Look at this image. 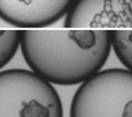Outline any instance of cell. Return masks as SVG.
I'll list each match as a JSON object with an SVG mask.
<instances>
[{"mask_svg":"<svg viewBox=\"0 0 132 117\" xmlns=\"http://www.w3.org/2000/svg\"><path fill=\"white\" fill-rule=\"evenodd\" d=\"M69 117H132V71L103 69L81 83Z\"/></svg>","mask_w":132,"mask_h":117,"instance_id":"cell-3","label":"cell"},{"mask_svg":"<svg viewBox=\"0 0 132 117\" xmlns=\"http://www.w3.org/2000/svg\"><path fill=\"white\" fill-rule=\"evenodd\" d=\"M111 45L120 62L132 71V29L111 30Z\"/></svg>","mask_w":132,"mask_h":117,"instance_id":"cell-6","label":"cell"},{"mask_svg":"<svg viewBox=\"0 0 132 117\" xmlns=\"http://www.w3.org/2000/svg\"><path fill=\"white\" fill-rule=\"evenodd\" d=\"M22 55L32 71L55 85L81 84L102 70L111 45V30L22 29Z\"/></svg>","mask_w":132,"mask_h":117,"instance_id":"cell-1","label":"cell"},{"mask_svg":"<svg viewBox=\"0 0 132 117\" xmlns=\"http://www.w3.org/2000/svg\"><path fill=\"white\" fill-rule=\"evenodd\" d=\"M74 0H0V18L22 29L47 27L66 16Z\"/></svg>","mask_w":132,"mask_h":117,"instance_id":"cell-5","label":"cell"},{"mask_svg":"<svg viewBox=\"0 0 132 117\" xmlns=\"http://www.w3.org/2000/svg\"><path fill=\"white\" fill-rule=\"evenodd\" d=\"M65 28L132 29V0H74Z\"/></svg>","mask_w":132,"mask_h":117,"instance_id":"cell-4","label":"cell"},{"mask_svg":"<svg viewBox=\"0 0 132 117\" xmlns=\"http://www.w3.org/2000/svg\"><path fill=\"white\" fill-rule=\"evenodd\" d=\"M22 30H0V69L7 65L21 46Z\"/></svg>","mask_w":132,"mask_h":117,"instance_id":"cell-7","label":"cell"},{"mask_svg":"<svg viewBox=\"0 0 132 117\" xmlns=\"http://www.w3.org/2000/svg\"><path fill=\"white\" fill-rule=\"evenodd\" d=\"M0 117H63L61 98L53 86L32 70L0 71Z\"/></svg>","mask_w":132,"mask_h":117,"instance_id":"cell-2","label":"cell"}]
</instances>
